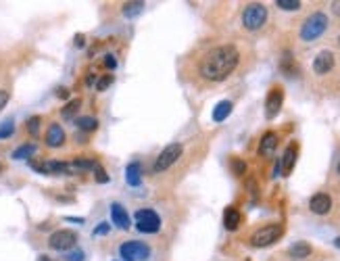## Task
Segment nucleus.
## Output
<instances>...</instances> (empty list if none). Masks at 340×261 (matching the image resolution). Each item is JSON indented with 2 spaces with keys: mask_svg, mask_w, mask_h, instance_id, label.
<instances>
[{
  "mask_svg": "<svg viewBox=\"0 0 340 261\" xmlns=\"http://www.w3.org/2000/svg\"><path fill=\"white\" fill-rule=\"evenodd\" d=\"M238 61H240V52L236 46L232 44L215 46L201 59L198 71L209 82H224L238 67Z\"/></svg>",
  "mask_w": 340,
  "mask_h": 261,
  "instance_id": "obj_1",
  "label": "nucleus"
},
{
  "mask_svg": "<svg viewBox=\"0 0 340 261\" xmlns=\"http://www.w3.org/2000/svg\"><path fill=\"white\" fill-rule=\"evenodd\" d=\"M328 29V17L324 13H313L309 15L301 27V40L305 42H313L324 36V31Z\"/></svg>",
  "mask_w": 340,
  "mask_h": 261,
  "instance_id": "obj_2",
  "label": "nucleus"
},
{
  "mask_svg": "<svg viewBox=\"0 0 340 261\" xmlns=\"http://www.w3.org/2000/svg\"><path fill=\"white\" fill-rule=\"evenodd\" d=\"M282 234H284V228H282L280 223H267V226L259 228L257 232H253V236H251V245L257 247V249H263V247L273 245L275 240H280Z\"/></svg>",
  "mask_w": 340,
  "mask_h": 261,
  "instance_id": "obj_3",
  "label": "nucleus"
},
{
  "mask_svg": "<svg viewBox=\"0 0 340 261\" xmlns=\"http://www.w3.org/2000/svg\"><path fill=\"white\" fill-rule=\"evenodd\" d=\"M265 21H267V9L259 3H253L242 11V25L251 31L261 29L265 25Z\"/></svg>",
  "mask_w": 340,
  "mask_h": 261,
  "instance_id": "obj_4",
  "label": "nucleus"
},
{
  "mask_svg": "<svg viewBox=\"0 0 340 261\" xmlns=\"http://www.w3.org/2000/svg\"><path fill=\"white\" fill-rule=\"evenodd\" d=\"M182 153H184V146L182 144H177V142H173V144H167L163 151H161V155L157 157V161H154V165H152V172L154 174H161V172H167L173 163L182 157Z\"/></svg>",
  "mask_w": 340,
  "mask_h": 261,
  "instance_id": "obj_5",
  "label": "nucleus"
},
{
  "mask_svg": "<svg viewBox=\"0 0 340 261\" xmlns=\"http://www.w3.org/2000/svg\"><path fill=\"white\" fill-rule=\"evenodd\" d=\"M134 219H136V228H138L140 232H144V234H154V232L161 230V217L154 213L152 209H140V211H136Z\"/></svg>",
  "mask_w": 340,
  "mask_h": 261,
  "instance_id": "obj_6",
  "label": "nucleus"
},
{
  "mask_svg": "<svg viewBox=\"0 0 340 261\" xmlns=\"http://www.w3.org/2000/svg\"><path fill=\"white\" fill-rule=\"evenodd\" d=\"M119 255L126 261H146L150 257V247L138 240H130L119 247Z\"/></svg>",
  "mask_w": 340,
  "mask_h": 261,
  "instance_id": "obj_7",
  "label": "nucleus"
},
{
  "mask_svg": "<svg viewBox=\"0 0 340 261\" xmlns=\"http://www.w3.org/2000/svg\"><path fill=\"white\" fill-rule=\"evenodd\" d=\"M48 245L54 251H71L77 245V234L71 232V230H56V232L50 234Z\"/></svg>",
  "mask_w": 340,
  "mask_h": 261,
  "instance_id": "obj_8",
  "label": "nucleus"
},
{
  "mask_svg": "<svg viewBox=\"0 0 340 261\" xmlns=\"http://www.w3.org/2000/svg\"><path fill=\"white\" fill-rule=\"evenodd\" d=\"M282 105H284V92L280 88H273L265 99V117L267 119L277 117V113L282 111Z\"/></svg>",
  "mask_w": 340,
  "mask_h": 261,
  "instance_id": "obj_9",
  "label": "nucleus"
},
{
  "mask_svg": "<svg viewBox=\"0 0 340 261\" xmlns=\"http://www.w3.org/2000/svg\"><path fill=\"white\" fill-rule=\"evenodd\" d=\"M334 52L332 50H322V52H317V57H315V61H313V71L317 73V76H326V73H330L332 69H334Z\"/></svg>",
  "mask_w": 340,
  "mask_h": 261,
  "instance_id": "obj_10",
  "label": "nucleus"
},
{
  "mask_svg": "<svg viewBox=\"0 0 340 261\" xmlns=\"http://www.w3.org/2000/svg\"><path fill=\"white\" fill-rule=\"evenodd\" d=\"M309 209H311L315 215H326L330 213L332 209V199H330V194L326 192H317L311 197V201H309Z\"/></svg>",
  "mask_w": 340,
  "mask_h": 261,
  "instance_id": "obj_11",
  "label": "nucleus"
},
{
  "mask_svg": "<svg viewBox=\"0 0 340 261\" xmlns=\"http://www.w3.org/2000/svg\"><path fill=\"white\" fill-rule=\"evenodd\" d=\"M111 219H113V223L119 228V230H128V228L132 226L130 213L123 209L119 203H113V205H111Z\"/></svg>",
  "mask_w": 340,
  "mask_h": 261,
  "instance_id": "obj_12",
  "label": "nucleus"
},
{
  "mask_svg": "<svg viewBox=\"0 0 340 261\" xmlns=\"http://www.w3.org/2000/svg\"><path fill=\"white\" fill-rule=\"evenodd\" d=\"M296 144L294 142H290L288 146H286V151H284V157H282V161H280V170H282V174L284 176H290V172H292V167H294V163H296Z\"/></svg>",
  "mask_w": 340,
  "mask_h": 261,
  "instance_id": "obj_13",
  "label": "nucleus"
},
{
  "mask_svg": "<svg viewBox=\"0 0 340 261\" xmlns=\"http://www.w3.org/2000/svg\"><path fill=\"white\" fill-rule=\"evenodd\" d=\"M40 174H71L69 163H61V161H44L42 165H34Z\"/></svg>",
  "mask_w": 340,
  "mask_h": 261,
  "instance_id": "obj_14",
  "label": "nucleus"
},
{
  "mask_svg": "<svg viewBox=\"0 0 340 261\" xmlns=\"http://www.w3.org/2000/svg\"><path fill=\"white\" fill-rule=\"evenodd\" d=\"M65 142V132H63V127H61L58 123H52L48 127V132H46V144L50 148H56Z\"/></svg>",
  "mask_w": 340,
  "mask_h": 261,
  "instance_id": "obj_15",
  "label": "nucleus"
},
{
  "mask_svg": "<svg viewBox=\"0 0 340 261\" xmlns=\"http://www.w3.org/2000/svg\"><path fill=\"white\" fill-rule=\"evenodd\" d=\"M240 221H242V215H240V211H238L236 207H228V209L224 211V226L228 228L230 232L238 230Z\"/></svg>",
  "mask_w": 340,
  "mask_h": 261,
  "instance_id": "obj_16",
  "label": "nucleus"
},
{
  "mask_svg": "<svg viewBox=\"0 0 340 261\" xmlns=\"http://www.w3.org/2000/svg\"><path fill=\"white\" fill-rule=\"evenodd\" d=\"M275 146H277V134H275V132H267V134L261 138V144H259V155L269 157V155H273Z\"/></svg>",
  "mask_w": 340,
  "mask_h": 261,
  "instance_id": "obj_17",
  "label": "nucleus"
},
{
  "mask_svg": "<svg viewBox=\"0 0 340 261\" xmlns=\"http://www.w3.org/2000/svg\"><path fill=\"white\" fill-rule=\"evenodd\" d=\"M311 245L309 243H305V240H298V243H294L290 249H288V255L292 257V259H307L309 255H311Z\"/></svg>",
  "mask_w": 340,
  "mask_h": 261,
  "instance_id": "obj_18",
  "label": "nucleus"
},
{
  "mask_svg": "<svg viewBox=\"0 0 340 261\" xmlns=\"http://www.w3.org/2000/svg\"><path fill=\"white\" fill-rule=\"evenodd\" d=\"M232 109H234V105H232L230 101H222V103H217V107L213 109V121L222 123L224 119H228V115L232 113Z\"/></svg>",
  "mask_w": 340,
  "mask_h": 261,
  "instance_id": "obj_19",
  "label": "nucleus"
},
{
  "mask_svg": "<svg viewBox=\"0 0 340 261\" xmlns=\"http://www.w3.org/2000/svg\"><path fill=\"white\" fill-rule=\"evenodd\" d=\"M142 11H144V3H142V0L126 3V5H123V9H121L123 17H128V19H136L138 15H142Z\"/></svg>",
  "mask_w": 340,
  "mask_h": 261,
  "instance_id": "obj_20",
  "label": "nucleus"
},
{
  "mask_svg": "<svg viewBox=\"0 0 340 261\" xmlns=\"http://www.w3.org/2000/svg\"><path fill=\"white\" fill-rule=\"evenodd\" d=\"M126 182L130 184V186H140V182H142V178H140V163H130V165L126 167Z\"/></svg>",
  "mask_w": 340,
  "mask_h": 261,
  "instance_id": "obj_21",
  "label": "nucleus"
},
{
  "mask_svg": "<svg viewBox=\"0 0 340 261\" xmlns=\"http://www.w3.org/2000/svg\"><path fill=\"white\" fill-rule=\"evenodd\" d=\"M75 123H77V127L82 129V132H94V129L98 127V121L94 117H79V119H75Z\"/></svg>",
  "mask_w": 340,
  "mask_h": 261,
  "instance_id": "obj_22",
  "label": "nucleus"
},
{
  "mask_svg": "<svg viewBox=\"0 0 340 261\" xmlns=\"http://www.w3.org/2000/svg\"><path fill=\"white\" fill-rule=\"evenodd\" d=\"M79 107H82L79 101H69V103L63 107V111H61V115H63V119H73V117L77 115Z\"/></svg>",
  "mask_w": 340,
  "mask_h": 261,
  "instance_id": "obj_23",
  "label": "nucleus"
},
{
  "mask_svg": "<svg viewBox=\"0 0 340 261\" xmlns=\"http://www.w3.org/2000/svg\"><path fill=\"white\" fill-rule=\"evenodd\" d=\"M36 151H38L36 144H23L13 153V159H27V157H32Z\"/></svg>",
  "mask_w": 340,
  "mask_h": 261,
  "instance_id": "obj_24",
  "label": "nucleus"
},
{
  "mask_svg": "<svg viewBox=\"0 0 340 261\" xmlns=\"http://www.w3.org/2000/svg\"><path fill=\"white\" fill-rule=\"evenodd\" d=\"M275 5L277 9H282V11H298L301 9V0H275Z\"/></svg>",
  "mask_w": 340,
  "mask_h": 261,
  "instance_id": "obj_25",
  "label": "nucleus"
},
{
  "mask_svg": "<svg viewBox=\"0 0 340 261\" xmlns=\"http://www.w3.org/2000/svg\"><path fill=\"white\" fill-rule=\"evenodd\" d=\"M13 132H15V123H13V119H7L3 125H0V140L9 138Z\"/></svg>",
  "mask_w": 340,
  "mask_h": 261,
  "instance_id": "obj_26",
  "label": "nucleus"
},
{
  "mask_svg": "<svg viewBox=\"0 0 340 261\" xmlns=\"http://www.w3.org/2000/svg\"><path fill=\"white\" fill-rule=\"evenodd\" d=\"M40 117H29L27 119V132L32 134V136H38V132H40Z\"/></svg>",
  "mask_w": 340,
  "mask_h": 261,
  "instance_id": "obj_27",
  "label": "nucleus"
},
{
  "mask_svg": "<svg viewBox=\"0 0 340 261\" xmlns=\"http://www.w3.org/2000/svg\"><path fill=\"white\" fill-rule=\"evenodd\" d=\"M282 69H284V73H288V76L296 69V65H294V61H292L290 52H286V54H284V59H282Z\"/></svg>",
  "mask_w": 340,
  "mask_h": 261,
  "instance_id": "obj_28",
  "label": "nucleus"
},
{
  "mask_svg": "<svg viewBox=\"0 0 340 261\" xmlns=\"http://www.w3.org/2000/svg\"><path fill=\"white\" fill-rule=\"evenodd\" d=\"M232 172H234L236 176H242V174L246 172V163H244L242 159H234V161H232Z\"/></svg>",
  "mask_w": 340,
  "mask_h": 261,
  "instance_id": "obj_29",
  "label": "nucleus"
},
{
  "mask_svg": "<svg viewBox=\"0 0 340 261\" xmlns=\"http://www.w3.org/2000/svg\"><path fill=\"white\" fill-rule=\"evenodd\" d=\"M65 259L67 261H84V251L82 249H71V251H67Z\"/></svg>",
  "mask_w": 340,
  "mask_h": 261,
  "instance_id": "obj_30",
  "label": "nucleus"
},
{
  "mask_svg": "<svg viewBox=\"0 0 340 261\" xmlns=\"http://www.w3.org/2000/svg\"><path fill=\"white\" fill-rule=\"evenodd\" d=\"M111 84H113V76H105V78H101V80L96 82V90L103 92V90H107Z\"/></svg>",
  "mask_w": 340,
  "mask_h": 261,
  "instance_id": "obj_31",
  "label": "nucleus"
},
{
  "mask_svg": "<svg viewBox=\"0 0 340 261\" xmlns=\"http://www.w3.org/2000/svg\"><path fill=\"white\" fill-rule=\"evenodd\" d=\"M94 174H96V182H101V184H107V182H109V176L105 174V170H103L101 165L94 167Z\"/></svg>",
  "mask_w": 340,
  "mask_h": 261,
  "instance_id": "obj_32",
  "label": "nucleus"
},
{
  "mask_svg": "<svg viewBox=\"0 0 340 261\" xmlns=\"http://www.w3.org/2000/svg\"><path fill=\"white\" fill-rule=\"evenodd\" d=\"M7 103H9V92L7 90H0V111L7 107Z\"/></svg>",
  "mask_w": 340,
  "mask_h": 261,
  "instance_id": "obj_33",
  "label": "nucleus"
},
{
  "mask_svg": "<svg viewBox=\"0 0 340 261\" xmlns=\"http://www.w3.org/2000/svg\"><path fill=\"white\" fill-rule=\"evenodd\" d=\"M105 65H107V67H109L111 71H113V69L117 67V61H115V57H113V54H107V57H105Z\"/></svg>",
  "mask_w": 340,
  "mask_h": 261,
  "instance_id": "obj_34",
  "label": "nucleus"
},
{
  "mask_svg": "<svg viewBox=\"0 0 340 261\" xmlns=\"http://www.w3.org/2000/svg\"><path fill=\"white\" fill-rule=\"evenodd\" d=\"M109 232V223H101L96 230H94V236H98V234H107Z\"/></svg>",
  "mask_w": 340,
  "mask_h": 261,
  "instance_id": "obj_35",
  "label": "nucleus"
},
{
  "mask_svg": "<svg viewBox=\"0 0 340 261\" xmlns=\"http://www.w3.org/2000/svg\"><path fill=\"white\" fill-rule=\"evenodd\" d=\"M56 96H58V99H67V96H69V90L61 88V90H56Z\"/></svg>",
  "mask_w": 340,
  "mask_h": 261,
  "instance_id": "obj_36",
  "label": "nucleus"
},
{
  "mask_svg": "<svg viewBox=\"0 0 340 261\" xmlns=\"http://www.w3.org/2000/svg\"><path fill=\"white\" fill-rule=\"evenodd\" d=\"M84 44H86V42H84V36H82V34H79V36H75V46H77V48H82Z\"/></svg>",
  "mask_w": 340,
  "mask_h": 261,
  "instance_id": "obj_37",
  "label": "nucleus"
},
{
  "mask_svg": "<svg viewBox=\"0 0 340 261\" xmlns=\"http://www.w3.org/2000/svg\"><path fill=\"white\" fill-rule=\"evenodd\" d=\"M332 11H334L336 15H340V0H336V3H332Z\"/></svg>",
  "mask_w": 340,
  "mask_h": 261,
  "instance_id": "obj_38",
  "label": "nucleus"
},
{
  "mask_svg": "<svg viewBox=\"0 0 340 261\" xmlns=\"http://www.w3.org/2000/svg\"><path fill=\"white\" fill-rule=\"evenodd\" d=\"M67 221H73V223H84L82 217H67Z\"/></svg>",
  "mask_w": 340,
  "mask_h": 261,
  "instance_id": "obj_39",
  "label": "nucleus"
},
{
  "mask_svg": "<svg viewBox=\"0 0 340 261\" xmlns=\"http://www.w3.org/2000/svg\"><path fill=\"white\" fill-rule=\"evenodd\" d=\"M38 261H52V259H50V257H46V255H40V257H38Z\"/></svg>",
  "mask_w": 340,
  "mask_h": 261,
  "instance_id": "obj_40",
  "label": "nucleus"
},
{
  "mask_svg": "<svg viewBox=\"0 0 340 261\" xmlns=\"http://www.w3.org/2000/svg\"><path fill=\"white\" fill-rule=\"evenodd\" d=\"M86 84H88V86H92V84H94V78H92V76H88V80H86Z\"/></svg>",
  "mask_w": 340,
  "mask_h": 261,
  "instance_id": "obj_41",
  "label": "nucleus"
},
{
  "mask_svg": "<svg viewBox=\"0 0 340 261\" xmlns=\"http://www.w3.org/2000/svg\"><path fill=\"white\" fill-rule=\"evenodd\" d=\"M336 247H340V238H336Z\"/></svg>",
  "mask_w": 340,
  "mask_h": 261,
  "instance_id": "obj_42",
  "label": "nucleus"
},
{
  "mask_svg": "<svg viewBox=\"0 0 340 261\" xmlns=\"http://www.w3.org/2000/svg\"><path fill=\"white\" fill-rule=\"evenodd\" d=\"M336 170H338V174H340V161H338V167H336Z\"/></svg>",
  "mask_w": 340,
  "mask_h": 261,
  "instance_id": "obj_43",
  "label": "nucleus"
},
{
  "mask_svg": "<svg viewBox=\"0 0 340 261\" xmlns=\"http://www.w3.org/2000/svg\"><path fill=\"white\" fill-rule=\"evenodd\" d=\"M338 44H340V36H338Z\"/></svg>",
  "mask_w": 340,
  "mask_h": 261,
  "instance_id": "obj_44",
  "label": "nucleus"
},
{
  "mask_svg": "<svg viewBox=\"0 0 340 261\" xmlns=\"http://www.w3.org/2000/svg\"><path fill=\"white\" fill-rule=\"evenodd\" d=\"M0 170H3V165H0Z\"/></svg>",
  "mask_w": 340,
  "mask_h": 261,
  "instance_id": "obj_45",
  "label": "nucleus"
}]
</instances>
